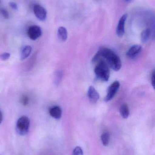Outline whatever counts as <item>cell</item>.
Here are the masks:
<instances>
[{
  "label": "cell",
  "mask_w": 155,
  "mask_h": 155,
  "mask_svg": "<svg viewBox=\"0 0 155 155\" xmlns=\"http://www.w3.org/2000/svg\"><path fill=\"white\" fill-rule=\"evenodd\" d=\"M127 3H130L131 2H132V0H124Z\"/></svg>",
  "instance_id": "24"
},
{
  "label": "cell",
  "mask_w": 155,
  "mask_h": 155,
  "mask_svg": "<svg viewBox=\"0 0 155 155\" xmlns=\"http://www.w3.org/2000/svg\"><path fill=\"white\" fill-rule=\"evenodd\" d=\"M3 119V115L2 114V112L0 111V124L2 123V121Z\"/></svg>",
  "instance_id": "23"
},
{
  "label": "cell",
  "mask_w": 155,
  "mask_h": 155,
  "mask_svg": "<svg viewBox=\"0 0 155 155\" xmlns=\"http://www.w3.org/2000/svg\"><path fill=\"white\" fill-rule=\"evenodd\" d=\"M63 74L61 71H58L55 74V76L54 82L55 84L58 85L61 82L62 77Z\"/></svg>",
  "instance_id": "16"
},
{
  "label": "cell",
  "mask_w": 155,
  "mask_h": 155,
  "mask_svg": "<svg viewBox=\"0 0 155 155\" xmlns=\"http://www.w3.org/2000/svg\"><path fill=\"white\" fill-rule=\"evenodd\" d=\"M57 35L58 38L62 41H65L67 38V31L65 27L61 26L58 29Z\"/></svg>",
  "instance_id": "11"
},
{
  "label": "cell",
  "mask_w": 155,
  "mask_h": 155,
  "mask_svg": "<svg viewBox=\"0 0 155 155\" xmlns=\"http://www.w3.org/2000/svg\"><path fill=\"white\" fill-rule=\"evenodd\" d=\"M33 12L36 18L40 21H44L46 19L47 16V12L46 10L40 5H34Z\"/></svg>",
  "instance_id": "5"
},
{
  "label": "cell",
  "mask_w": 155,
  "mask_h": 155,
  "mask_svg": "<svg viewBox=\"0 0 155 155\" xmlns=\"http://www.w3.org/2000/svg\"><path fill=\"white\" fill-rule=\"evenodd\" d=\"M9 5L12 7L13 9H14L15 10H18V6H17V5L14 2H11L9 3Z\"/></svg>",
  "instance_id": "22"
},
{
  "label": "cell",
  "mask_w": 155,
  "mask_h": 155,
  "mask_svg": "<svg viewBox=\"0 0 155 155\" xmlns=\"http://www.w3.org/2000/svg\"><path fill=\"white\" fill-rule=\"evenodd\" d=\"M151 30L149 29H147L144 30L141 34V39L142 42H147L151 37Z\"/></svg>",
  "instance_id": "14"
},
{
  "label": "cell",
  "mask_w": 155,
  "mask_h": 155,
  "mask_svg": "<svg viewBox=\"0 0 155 155\" xmlns=\"http://www.w3.org/2000/svg\"><path fill=\"white\" fill-rule=\"evenodd\" d=\"M151 83H152V86L154 89H155V73L154 71L153 72L152 74V77H151Z\"/></svg>",
  "instance_id": "21"
},
{
  "label": "cell",
  "mask_w": 155,
  "mask_h": 155,
  "mask_svg": "<svg viewBox=\"0 0 155 155\" xmlns=\"http://www.w3.org/2000/svg\"><path fill=\"white\" fill-rule=\"evenodd\" d=\"M30 120L27 117L23 116L18 119L16 123V131L21 136L27 134L29 131Z\"/></svg>",
  "instance_id": "3"
},
{
  "label": "cell",
  "mask_w": 155,
  "mask_h": 155,
  "mask_svg": "<svg viewBox=\"0 0 155 155\" xmlns=\"http://www.w3.org/2000/svg\"><path fill=\"white\" fill-rule=\"evenodd\" d=\"M50 115L56 119L61 118L62 115V110L61 107L58 106L52 107L49 110Z\"/></svg>",
  "instance_id": "10"
},
{
  "label": "cell",
  "mask_w": 155,
  "mask_h": 155,
  "mask_svg": "<svg viewBox=\"0 0 155 155\" xmlns=\"http://www.w3.org/2000/svg\"><path fill=\"white\" fill-rule=\"evenodd\" d=\"M120 84L118 81H115L110 85L107 90V94L105 98L106 102H109L113 99L119 90Z\"/></svg>",
  "instance_id": "4"
},
{
  "label": "cell",
  "mask_w": 155,
  "mask_h": 155,
  "mask_svg": "<svg viewBox=\"0 0 155 155\" xmlns=\"http://www.w3.org/2000/svg\"><path fill=\"white\" fill-rule=\"evenodd\" d=\"M28 36L31 40L35 41L41 37L42 35V31L41 27L38 25L31 26L27 32Z\"/></svg>",
  "instance_id": "6"
},
{
  "label": "cell",
  "mask_w": 155,
  "mask_h": 155,
  "mask_svg": "<svg viewBox=\"0 0 155 155\" xmlns=\"http://www.w3.org/2000/svg\"><path fill=\"white\" fill-rule=\"evenodd\" d=\"M127 14H124L121 17L116 28V33L119 37H122L125 33V24L127 19Z\"/></svg>",
  "instance_id": "7"
},
{
  "label": "cell",
  "mask_w": 155,
  "mask_h": 155,
  "mask_svg": "<svg viewBox=\"0 0 155 155\" xmlns=\"http://www.w3.org/2000/svg\"><path fill=\"white\" fill-rule=\"evenodd\" d=\"M87 97L91 103L95 104L99 100L100 95L95 87L91 86L88 88Z\"/></svg>",
  "instance_id": "8"
},
{
  "label": "cell",
  "mask_w": 155,
  "mask_h": 155,
  "mask_svg": "<svg viewBox=\"0 0 155 155\" xmlns=\"http://www.w3.org/2000/svg\"><path fill=\"white\" fill-rule=\"evenodd\" d=\"M94 72L96 78L103 81H108L110 76L109 67L103 60L99 61L95 68Z\"/></svg>",
  "instance_id": "2"
},
{
  "label": "cell",
  "mask_w": 155,
  "mask_h": 155,
  "mask_svg": "<svg viewBox=\"0 0 155 155\" xmlns=\"http://www.w3.org/2000/svg\"><path fill=\"white\" fill-rule=\"evenodd\" d=\"M0 12L2 14L4 18L5 19H8L10 18V15H9V13L4 9H1L0 10Z\"/></svg>",
  "instance_id": "19"
},
{
  "label": "cell",
  "mask_w": 155,
  "mask_h": 155,
  "mask_svg": "<svg viewBox=\"0 0 155 155\" xmlns=\"http://www.w3.org/2000/svg\"><path fill=\"white\" fill-rule=\"evenodd\" d=\"M21 100H22V104L24 105H27L28 104V102H29V99H28V97L26 96L23 97Z\"/></svg>",
  "instance_id": "20"
},
{
  "label": "cell",
  "mask_w": 155,
  "mask_h": 155,
  "mask_svg": "<svg viewBox=\"0 0 155 155\" xmlns=\"http://www.w3.org/2000/svg\"><path fill=\"white\" fill-rule=\"evenodd\" d=\"M101 58H104L108 66L116 71H119L122 68L121 59L113 51L109 48H101L93 58V62H96Z\"/></svg>",
  "instance_id": "1"
},
{
  "label": "cell",
  "mask_w": 155,
  "mask_h": 155,
  "mask_svg": "<svg viewBox=\"0 0 155 155\" xmlns=\"http://www.w3.org/2000/svg\"><path fill=\"white\" fill-rule=\"evenodd\" d=\"M142 47L139 45H135L132 46L126 52V56L130 59H133L141 52Z\"/></svg>",
  "instance_id": "9"
},
{
  "label": "cell",
  "mask_w": 155,
  "mask_h": 155,
  "mask_svg": "<svg viewBox=\"0 0 155 155\" xmlns=\"http://www.w3.org/2000/svg\"><path fill=\"white\" fill-rule=\"evenodd\" d=\"M32 50V47L29 45H26L23 47L21 52V60L24 61L27 59L31 54Z\"/></svg>",
  "instance_id": "12"
},
{
  "label": "cell",
  "mask_w": 155,
  "mask_h": 155,
  "mask_svg": "<svg viewBox=\"0 0 155 155\" xmlns=\"http://www.w3.org/2000/svg\"><path fill=\"white\" fill-rule=\"evenodd\" d=\"M73 155H83V149L80 147H76L73 151Z\"/></svg>",
  "instance_id": "17"
},
{
  "label": "cell",
  "mask_w": 155,
  "mask_h": 155,
  "mask_svg": "<svg viewBox=\"0 0 155 155\" xmlns=\"http://www.w3.org/2000/svg\"><path fill=\"white\" fill-rule=\"evenodd\" d=\"M120 113L122 117L126 119L128 118L130 114L129 107L127 104H124L122 106L120 109Z\"/></svg>",
  "instance_id": "13"
},
{
  "label": "cell",
  "mask_w": 155,
  "mask_h": 155,
  "mask_svg": "<svg viewBox=\"0 0 155 155\" xmlns=\"http://www.w3.org/2000/svg\"><path fill=\"white\" fill-rule=\"evenodd\" d=\"M11 54L9 53H5L0 55V59L2 61H5L10 58Z\"/></svg>",
  "instance_id": "18"
},
{
  "label": "cell",
  "mask_w": 155,
  "mask_h": 155,
  "mask_svg": "<svg viewBox=\"0 0 155 155\" xmlns=\"http://www.w3.org/2000/svg\"><path fill=\"white\" fill-rule=\"evenodd\" d=\"M110 134L108 132H106L103 133L102 136H101V139H102V143L104 146H107V145H108L109 142H110Z\"/></svg>",
  "instance_id": "15"
}]
</instances>
